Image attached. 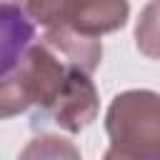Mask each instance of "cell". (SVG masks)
<instances>
[{"instance_id":"obj_1","label":"cell","mask_w":160,"mask_h":160,"mask_svg":"<svg viewBox=\"0 0 160 160\" xmlns=\"http://www.w3.org/2000/svg\"><path fill=\"white\" fill-rule=\"evenodd\" d=\"M105 160H160V92H118L105 112Z\"/></svg>"},{"instance_id":"obj_2","label":"cell","mask_w":160,"mask_h":160,"mask_svg":"<svg viewBox=\"0 0 160 160\" xmlns=\"http://www.w3.org/2000/svg\"><path fill=\"white\" fill-rule=\"evenodd\" d=\"M25 15L48 28H68L72 32L100 38L128 22V0H25Z\"/></svg>"},{"instance_id":"obj_3","label":"cell","mask_w":160,"mask_h":160,"mask_svg":"<svg viewBox=\"0 0 160 160\" xmlns=\"http://www.w3.org/2000/svg\"><path fill=\"white\" fill-rule=\"evenodd\" d=\"M98 110H100V98L95 82L90 80V72L80 68H70L65 85L58 92L55 102L48 108L45 118H50L65 132H80L98 118Z\"/></svg>"},{"instance_id":"obj_4","label":"cell","mask_w":160,"mask_h":160,"mask_svg":"<svg viewBox=\"0 0 160 160\" xmlns=\"http://www.w3.org/2000/svg\"><path fill=\"white\" fill-rule=\"evenodd\" d=\"M35 40V22L15 2L0 0V78L8 75Z\"/></svg>"},{"instance_id":"obj_5","label":"cell","mask_w":160,"mask_h":160,"mask_svg":"<svg viewBox=\"0 0 160 160\" xmlns=\"http://www.w3.org/2000/svg\"><path fill=\"white\" fill-rule=\"evenodd\" d=\"M45 45H50L65 62L85 70V72H95L100 60H102V42L100 38H88L80 32H72L68 28H48L45 35L40 38Z\"/></svg>"},{"instance_id":"obj_6","label":"cell","mask_w":160,"mask_h":160,"mask_svg":"<svg viewBox=\"0 0 160 160\" xmlns=\"http://www.w3.org/2000/svg\"><path fill=\"white\" fill-rule=\"evenodd\" d=\"M135 45L145 58L160 60V0H150L140 10L135 25Z\"/></svg>"},{"instance_id":"obj_7","label":"cell","mask_w":160,"mask_h":160,"mask_svg":"<svg viewBox=\"0 0 160 160\" xmlns=\"http://www.w3.org/2000/svg\"><path fill=\"white\" fill-rule=\"evenodd\" d=\"M8 2H15V5H20V8H22V2H25V0H8Z\"/></svg>"}]
</instances>
